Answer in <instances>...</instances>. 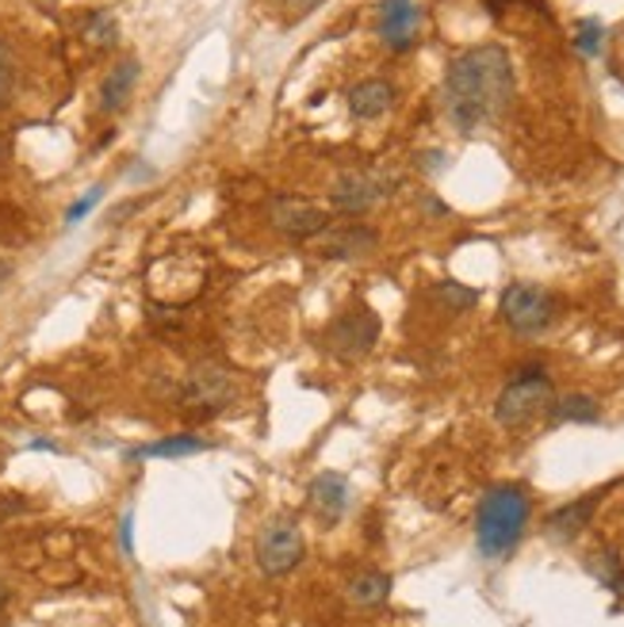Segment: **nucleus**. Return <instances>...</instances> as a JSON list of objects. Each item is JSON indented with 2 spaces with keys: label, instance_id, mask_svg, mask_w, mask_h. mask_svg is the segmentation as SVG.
Listing matches in <instances>:
<instances>
[{
  "label": "nucleus",
  "instance_id": "f257e3e1",
  "mask_svg": "<svg viewBox=\"0 0 624 627\" xmlns=\"http://www.w3.org/2000/svg\"><path fill=\"white\" fill-rule=\"evenodd\" d=\"M513 100V62L498 43L456 54L445 70V112L460 135L502 119Z\"/></svg>",
  "mask_w": 624,
  "mask_h": 627
},
{
  "label": "nucleus",
  "instance_id": "0eeeda50",
  "mask_svg": "<svg viewBox=\"0 0 624 627\" xmlns=\"http://www.w3.org/2000/svg\"><path fill=\"white\" fill-rule=\"evenodd\" d=\"M555 311H560V303L540 283H510L498 299V314L518 337H540L555 322Z\"/></svg>",
  "mask_w": 624,
  "mask_h": 627
},
{
  "label": "nucleus",
  "instance_id": "b1692460",
  "mask_svg": "<svg viewBox=\"0 0 624 627\" xmlns=\"http://www.w3.org/2000/svg\"><path fill=\"white\" fill-rule=\"evenodd\" d=\"M12 88H15V58L4 39H0V107L12 100Z\"/></svg>",
  "mask_w": 624,
  "mask_h": 627
},
{
  "label": "nucleus",
  "instance_id": "39448f33",
  "mask_svg": "<svg viewBox=\"0 0 624 627\" xmlns=\"http://www.w3.org/2000/svg\"><path fill=\"white\" fill-rule=\"evenodd\" d=\"M379 333H384V322L372 311L368 303H356L349 311H341L334 322L322 330V348L330 356L341 359V364H356L379 345Z\"/></svg>",
  "mask_w": 624,
  "mask_h": 627
},
{
  "label": "nucleus",
  "instance_id": "9b49d317",
  "mask_svg": "<svg viewBox=\"0 0 624 627\" xmlns=\"http://www.w3.org/2000/svg\"><path fill=\"white\" fill-rule=\"evenodd\" d=\"M422 35V4L418 0H379V39L387 50L403 54Z\"/></svg>",
  "mask_w": 624,
  "mask_h": 627
},
{
  "label": "nucleus",
  "instance_id": "423d86ee",
  "mask_svg": "<svg viewBox=\"0 0 624 627\" xmlns=\"http://www.w3.org/2000/svg\"><path fill=\"white\" fill-rule=\"evenodd\" d=\"M253 558L264 578H284V574L299 571L306 558V536L295 516H277L264 524L253 540Z\"/></svg>",
  "mask_w": 624,
  "mask_h": 627
},
{
  "label": "nucleus",
  "instance_id": "c85d7f7f",
  "mask_svg": "<svg viewBox=\"0 0 624 627\" xmlns=\"http://www.w3.org/2000/svg\"><path fill=\"white\" fill-rule=\"evenodd\" d=\"M8 600H12V589H8V585L0 582V613H4V608H8Z\"/></svg>",
  "mask_w": 624,
  "mask_h": 627
},
{
  "label": "nucleus",
  "instance_id": "ddd939ff",
  "mask_svg": "<svg viewBox=\"0 0 624 627\" xmlns=\"http://www.w3.org/2000/svg\"><path fill=\"white\" fill-rule=\"evenodd\" d=\"M597 505H602V493H586V498H575L568 501V505H555L552 513H548L544 529L552 540H579L582 532L590 529V521H594Z\"/></svg>",
  "mask_w": 624,
  "mask_h": 627
},
{
  "label": "nucleus",
  "instance_id": "4468645a",
  "mask_svg": "<svg viewBox=\"0 0 624 627\" xmlns=\"http://www.w3.org/2000/svg\"><path fill=\"white\" fill-rule=\"evenodd\" d=\"M395 85L391 81H379V77H372V81H361V85H353L349 88V115H353L356 123H372V119H384V115L395 107Z\"/></svg>",
  "mask_w": 624,
  "mask_h": 627
},
{
  "label": "nucleus",
  "instance_id": "4be33fe9",
  "mask_svg": "<svg viewBox=\"0 0 624 627\" xmlns=\"http://www.w3.org/2000/svg\"><path fill=\"white\" fill-rule=\"evenodd\" d=\"M605 46V23L602 20H582L575 31V50L582 58H597Z\"/></svg>",
  "mask_w": 624,
  "mask_h": 627
},
{
  "label": "nucleus",
  "instance_id": "7ed1b4c3",
  "mask_svg": "<svg viewBox=\"0 0 624 627\" xmlns=\"http://www.w3.org/2000/svg\"><path fill=\"white\" fill-rule=\"evenodd\" d=\"M555 403V387H552V375L544 372L540 364L521 367L510 383L502 387L495 403V421L502 429H526L537 417H544Z\"/></svg>",
  "mask_w": 624,
  "mask_h": 627
},
{
  "label": "nucleus",
  "instance_id": "a211bd4d",
  "mask_svg": "<svg viewBox=\"0 0 624 627\" xmlns=\"http://www.w3.org/2000/svg\"><path fill=\"white\" fill-rule=\"evenodd\" d=\"M552 425H597L602 421V403L594 395H563L548 409Z\"/></svg>",
  "mask_w": 624,
  "mask_h": 627
},
{
  "label": "nucleus",
  "instance_id": "f8f14e48",
  "mask_svg": "<svg viewBox=\"0 0 624 627\" xmlns=\"http://www.w3.org/2000/svg\"><path fill=\"white\" fill-rule=\"evenodd\" d=\"M306 498H311V509L314 516H319L326 529H334L341 516L349 513V501H353V487H349L345 474L337 471H322L311 479V487H306Z\"/></svg>",
  "mask_w": 624,
  "mask_h": 627
},
{
  "label": "nucleus",
  "instance_id": "2eb2a0df",
  "mask_svg": "<svg viewBox=\"0 0 624 627\" xmlns=\"http://www.w3.org/2000/svg\"><path fill=\"white\" fill-rule=\"evenodd\" d=\"M138 73H143L138 58H119V62L104 73V81H100V112H107V115L123 112L131 92L138 85Z\"/></svg>",
  "mask_w": 624,
  "mask_h": 627
},
{
  "label": "nucleus",
  "instance_id": "1a4fd4ad",
  "mask_svg": "<svg viewBox=\"0 0 624 627\" xmlns=\"http://www.w3.org/2000/svg\"><path fill=\"white\" fill-rule=\"evenodd\" d=\"M269 226L277 233H284L288 241H314L322 230H330V211L311 199L299 196H272L269 199Z\"/></svg>",
  "mask_w": 624,
  "mask_h": 627
},
{
  "label": "nucleus",
  "instance_id": "20e7f679",
  "mask_svg": "<svg viewBox=\"0 0 624 627\" xmlns=\"http://www.w3.org/2000/svg\"><path fill=\"white\" fill-rule=\"evenodd\" d=\"M235 403H238L235 375L222 364H215V359L193 364L185 379H180V409L193 421H215V417H222Z\"/></svg>",
  "mask_w": 624,
  "mask_h": 627
},
{
  "label": "nucleus",
  "instance_id": "6ab92c4d",
  "mask_svg": "<svg viewBox=\"0 0 624 627\" xmlns=\"http://www.w3.org/2000/svg\"><path fill=\"white\" fill-rule=\"evenodd\" d=\"M586 571L594 574V578L602 582L610 593H621V597H624V566H621V558L613 555V551H590Z\"/></svg>",
  "mask_w": 624,
  "mask_h": 627
},
{
  "label": "nucleus",
  "instance_id": "bb28decb",
  "mask_svg": "<svg viewBox=\"0 0 624 627\" xmlns=\"http://www.w3.org/2000/svg\"><path fill=\"white\" fill-rule=\"evenodd\" d=\"M23 509H28V501H23L20 493H0V524H4L8 516L23 513Z\"/></svg>",
  "mask_w": 624,
  "mask_h": 627
},
{
  "label": "nucleus",
  "instance_id": "aec40b11",
  "mask_svg": "<svg viewBox=\"0 0 624 627\" xmlns=\"http://www.w3.org/2000/svg\"><path fill=\"white\" fill-rule=\"evenodd\" d=\"M433 299H437L448 314H468L471 306H479V291L456 280H440L437 288H433Z\"/></svg>",
  "mask_w": 624,
  "mask_h": 627
},
{
  "label": "nucleus",
  "instance_id": "cd10ccee",
  "mask_svg": "<svg viewBox=\"0 0 624 627\" xmlns=\"http://www.w3.org/2000/svg\"><path fill=\"white\" fill-rule=\"evenodd\" d=\"M31 451H62L54 440H31Z\"/></svg>",
  "mask_w": 624,
  "mask_h": 627
},
{
  "label": "nucleus",
  "instance_id": "a878e982",
  "mask_svg": "<svg viewBox=\"0 0 624 627\" xmlns=\"http://www.w3.org/2000/svg\"><path fill=\"white\" fill-rule=\"evenodd\" d=\"M119 547L123 555H135V509L119 516Z\"/></svg>",
  "mask_w": 624,
  "mask_h": 627
},
{
  "label": "nucleus",
  "instance_id": "5701e85b",
  "mask_svg": "<svg viewBox=\"0 0 624 627\" xmlns=\"http://www.w3.org/2000/svg\"><path fill=\"white\" fill-rule=\"evenodd\" d=\"M319 4H322V0H269V12H277L280 23L291 28V23L306 20V15H311Z\"/></svg>",
  "mask_w": 624,
  "mask_h": 627
},
{
  "label": "nucleus",
  "instance_id": "f3484780",
  "mask_svg": "<svg viewBox=\"0 0 624 627\" xmlns=\"http://www.w3.org/2000/svg\"><path fill=\"white\" fill-rule=\"evenodd\" d=\"M196 451H207V440L193 437V432H177V437H162V440H149V445L123 451V459H127V463H138V459H185V456H196Z\"/></svg>",
  "mask_w": 624,
  "mask_h": 627
},
{
  "label": "nucleus",
  "instance_id": "dca6fc26",
  "mask_svg": "<svg viewBox=\"0 0 624 627\" xmlns=\"http://www.w3.org/2000/svg\"><path fill=\"white\" fill-rule=\"evenodd\" d=\"M391 585L395 578L387 571H361L345 582V597L356 608H384L391 600Z\"/></svg>",
  "mask_w": 624,
  "mask_h": 627
},
{
  "label": "nucleus",
  "instance_id": "412c9836",
  "mask_svg": "<svg viewBox=\"0 0 624 627\" xmlns=\"http://www.w3.org/2000/svg\"><path fill=\"white\" fill-rule=\"evenodd\" d=\"M81 31H85V39L100 50H112L119 43V23H115L112 12H104V8H96V12L85 15V23H81Z\"/></svg>",
  "mask_w": 624,
  "mask_h": 627
},
{
  "label": "nucleus",
  "instance_id": "9d476101",
  "mask_svg": "<svg viewBox=\"0 0 624 627\" xmlns=\"http://www.w3.org/2000/svg\"><path fill=\"white\" fill-rule=\"evenodd\" d=\"M376 245L379 233L368 222H341V226L330 222V230H322L314 238V253L322 261H356V257L376 253Z\"/></svg>",
  "mask_w": 624,
  "mask_h": 627
},
{
  "label": "nucleus",
  "instance_id": "f03ea898",
  "mask_svg": "<svg viewBox=\"0 0 624 627\" xmlns=\"http://www.w3.org/2000/svg\"><path fill=\"white\" fill-rule=\"evenodd\" d=\"M532 516V498L518 482H502L490 487L479 498L476 509V547L487 563H502L513 555V547L521 543Z\"/></svg>",
  "mask_w": 624,
  "mask_h": 627
},
{
  "label": "nucleus",
  "instance_id": "6e6552de",
  "mask_svg": "<svg viewBox=\"0 0 624 627\" xmlns=\"http://www.w3.org/2000/svg\"><path fill=\"white\" fill-rule=\"evenodd\" d=\"M395 184L398 180L387 177V173L349 169V173H341L334 180V188H330V207H334L337 215H364L376 203H384Z\"/></svg>",
  "mask_w": 624,
  "mask_h": 627
},
{
  "label": "nucleus",
  "instance_id": "393cba45",
  "mask_svg": "<svg viewBox=\"0 0 624 627\" xmlns=\"http://www.w3.org/2000/svg\"><path fill=\"white\" fill-rule=\"evenodd\" d=\"M100 199H104V188H89L81 199H73V203L65 207V226H77L81 219H89V215H93V207L100 203Z\"/></svg>",
  "mask_w": 624,
  "mask_h": 627
}]
</instances>
